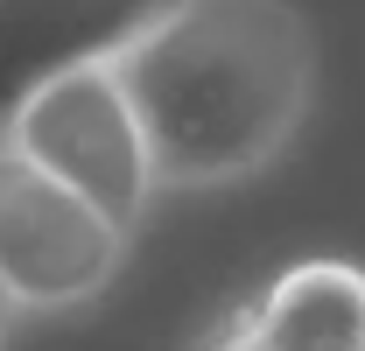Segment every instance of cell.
<instances>
[{"label":"cell","instance_id":"1","mask_svg":"<svg viewBox=\"0 0 365 351\" xmlns=\"http://www.w3.org/2000/svg\"><path fill=\"white\" fill-rule=\"evenodd\" d=\"M162 190L267 169L317 98V36L295 0H169L113 56Z\"/></svg>","mask_w":365,"mask_h":351},{"label":"cell","instance_id":"2","mask_svg":"<svg viewBox=\"0 0 365 351\" xmlns=\"http://www.w3.org/2000/svg\"><path fill=\"white\" fill-rule=\"evenodd\" d=\"M127 225L0 141V302L49 316L85 309L127 267Z\"/></svg>","mask_w":365,"mask_h":351},{"label":"cell","instance_id":"7","mask_svg":"<svg viewBox=\"0 0 365 351\" xmlns=\"http://www.w3.org/2000/svg\"><path fill=\"white\" fill-rule=\"evenodd\" d=\"M7 323H14V309L0 302V351H7Z\"/></svg>","mask_w":365,"mask_h":351},{"label":"cell","instance_id":"3","mask_svg":"<svg viewBox=\"0 0 365 351\" xmlns=\"http://www.w3.org/2000/svg\"><path fill=\"white\" fill-rule=\"evenodd\" d=\"M0 141H14L29 162H43L56 183H71L78 197H91L106 218H120L127 232L140 225L148 197L162 190L148 133H140V113H134V98H127L113 63H85V71L43 85L14 113V127Z\"/></svg>","mask_w":365,"mask_h":351},{"label":"cell","instance_id":"6","mask_svg":"<svg viewBox=\"0 0 365 351\" xmlns=\"http://www.w3.org/2000/svg\"><path fill=\"white\" fill-rule=\"evenodd\" d=\"M197 351H274V345L253 330V316H246V309H232V316H225V323H218V330H211Z\"/></svg>","mask_w":365,"mask_h":351},{"label":"cell","instance_id":"4","mask_svg":"<svg viewBox=\"0 0 365 351\" xmlns=\"http://www.w3.org/2000/svg\"><path fill=\"white\" fill-rule=\"evenodd\" d=\"M169 0H0V133L43 85L113 63Z\"/></svg>","mask_w":365,"mask_h":351},{"label":"cell","instance_id":"5","mask_svg":"<svg viewBox=\"0 0 365 351\" xmlns=\"http://www.w3.org/2000/svg\"><path fill=\"white\" fill-rule=\"evenodd\" d=\"M239 309L274 351H365V267L351 260H295Z\"/></svg>","mask_w":365,"mask_h":351}]
</instances>
